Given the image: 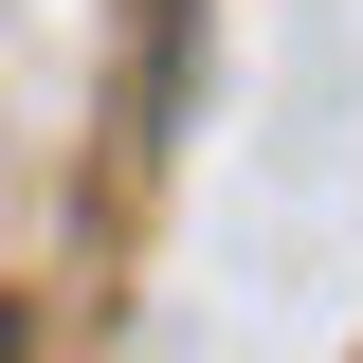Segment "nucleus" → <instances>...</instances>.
Wrapping results in <instances>:
<instances>
[{
	"mask_svg": "<svg viewBox=\"0 0 363 363\" xmlns=\"http://www.w3.org/2000/svg\"><path fill=\"white\" fill-rule=\"evenodd\" d=\"M0 363H18V309H0Z\"/></svg>",
	"mask_w": 363,
	"mask_h": 363,
	"instance_id": "f257e3e1",
	"label": "nucleus"
}]
</instances>
